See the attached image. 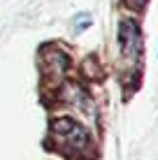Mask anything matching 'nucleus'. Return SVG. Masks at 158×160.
I'll return each mask as SVG.
<instances>
[{
  "mask_svg": "<svg viewBox=\"0 0 158 160\" xmlns=\"http://www.w3.org/2000/svg\"><path fill=\"white\" fill-rule=\"evenodd\" d=\"M49 144L68 158H86L93 151L86 125L74 116H54L49 121Z\"/></svg>",
  "mask_w": 158,
  "mask_h": 160,
  "instance_id": "1",
  "label": "nucleus"
},
{
  "mask_svg": "<svg viewBox=\"0 0 158 160\" xmlns=\"http://www.w3.org/2000/svg\"><path fill=\"white\" fill-rule=\"evenodd\" d=\"M40 70L49 84H63L70 70V53L61 44H44L40 49Z\"/></svg>",
  "mask_w": 158,
  "mask_h": 160,
  "instance_id": "2",
  "label": "nucleus"
},
{
  "mask_svg": "<svg viewBox=\"0 0 158 160\" xmlns=\"http://www.w3.org/2000/svg\"><path fill=\"white\" fill-rule=\"evenodd\" d=\"M142 49H144V42H142V30H140L137 21L121 19V23H119V51H121L123 63L135 68L142 58Z\"/></svg>",
  "mask_w": 158,
  "mask_h": 160,
  "instance_id": "3",
  "label": "nucleus"
},
{
  "mask_svg": "<svg viewBox=\"0 0 158 160\" xmlns=\"http://www.w3.org/2000/svg\"><path fill=\"white\" fill-rule=\"evenodd\" d=\"M58 98H61V102H65L68 107H72V109H77V112L81 114H93V100H91V95L86 93V88L84 86H79V84H61V91H58Z\"/></svg>",
  "mask_w": 158,
  "mask_h": 160,
  "instance_id": "4",
  "label": "nucleus"
},
{
  "mask_svg": "<svg viewBox=\"0 0 158 160\" xmlns=\"http://www.w3.org/2000/svg\"><path fill=\"white\" fill-rule=\"evenodd\" d=\"M91 26V14H77V19H74V30L81 32V30H86Z\"/></svg>",
  "mask_w": 158,
  "mask_h": 160,
  "instance_id": "5",
  "label": "nucleus"
},
{
  "mask_svg": "<svg viewBox=\"0 0 158 160\" xmlns=\"http://www.w3.org/2000/svg\"><path fill=\"white\" fill-rule=\"evenodd\" d=\"M123 2H126L128 7H133V9H142L146 5V0H123Z\"/></svg>",
  "mask_w": 158,
  "mask_h": 160,
  "instance_id": "6",
  "label": "nucleus"
}]
</instances>
